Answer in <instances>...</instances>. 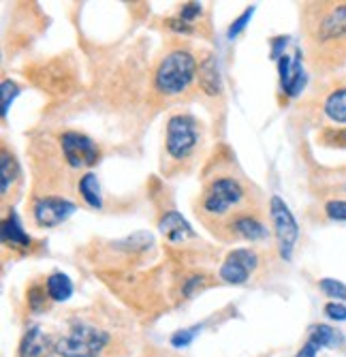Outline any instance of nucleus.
I'll return each mask as SVG.
<instances>
[{"label":"nucleus","mask_w":346,"mask_h":357,"mask_svg":"<svg viewBox=\"0 0 346 357\" xmlns=\"http://www.w3.org/2000/svg\"><path fill=\"white\" fill-rule=\"evenodd\" d=\"M321 114L333 124H346V77L331 84L321 99Z\"/></svg>","instance_id":"obj_11"},{"label":"nucleus","mask_w":346,"mask_h":357,"mask_svg":"<svg viewBox=\"0 0 346 357\" xmlns=\"http://www.w3.org/2000/svg\"><path fill=\"white\" fill-rule=\"evenodd\" d=\"M49 349H52V344H49V338L43 334V330L30 328L19 342L17 357H47Z\"/></svg>","instance_id":"obj_13"},{"label":"nucleus","mask_w":346,"mask_h":357,"mask_svg":"<svg viewBox=\"0 0 346 357\" xmlns=\"http://www.w3.org/2000/svg\"><path fill=\"white\" fill-rule=\"evenodd\" d=\"M47 287V294H49V300L54 302H67L71 296H73V282L67 274H52L45 282Z\"/></svg>","instance_id":"obj_18"},{"label":"nucleus","mask_w":346,"mask_h":357,"mask_svg":"<svg viewBox=\"0 0 346 357\" xmlns=\"http://www.w3.org/2000/svg\"><path fill=\"white\" fill-rule=\"evenodd\" d=\"M325 216L329 220L346 222V199H331L325 204Z\"/></svg>","instance_id":"obj_23"},{"label":"nucleus","mask_w":346,"mask_h":357,"mask_svg":"<svg viewBox=\"0 0 346 357\" xmlns=\"http://www.w3.org/2000/svg\"><path fill=\"white\" fill-rule=\"evenodd\" d=\"M278 71H280V90L285 92L289 99L297 96L308 82V75L304 71V62H301V52L295 54V58H289L287 54H282L278 58Z\"/></svg>","instance_id":"obj_10"},{"label":"nucleus","mask_w":346,"mask_h":357,"mask_svg":"<svg viewBox=\"0 0 346 357\" xmlns=\"http://www.w3.org/2000/svg\"><path fill=\"white\" fill-rule=\"evenodd\" d=\"M201 146V124L188 114L171 116L165 133V156L169 163L182 165L193 160Z\"/></svg>","instance_id":"obj_4"},{"label":"nucleus","mask_w":346,"mask_h":357,"mask_svg":"<svg viewBox=\"0 0 346 357\" xmlns=\"http://www.w3.org/2000/svg\"><path fill=\"white\" fill-rule=\"evenodd\" d=\"M269 218L274 225L280 257L285 259V261H291L297 238H299V227H297V220H295L293 212L289 210V206L282 202L278 195H274L269 199Z\"/></svg>","instance_id":"obj_7"},{"label":"nucleus","mask_w":346,"mask_h":357,"mask_svg":"<svg viewBox=\"0 0 346 357\" xmlns=\"http://www.w3.org/2000/svg\"><path fill=\"white\" fill-rule=\"evenodd\" d=\"M257 208V192L250 190L248 182L239 176L220 174L205 184L197 214L214 236L229 240L233 225L248 214H259Z\"/></svg>","instance_id":"obj_2"},{"label":"nucleus","mask_w":346,"mask_h":357,"mask_svg":"<svg viewBox=\"0 0 346 357\" xmlns=\"http://www.w3.org/2000/svg\"><path fill=\"white\" fill-rule=\"evenodd\" d=\"M77 206L65 197H56V195H43L33 206V218L39 227H58L65 222Z\"/></svg>","instance_id":"obj_9"},{"label":"nucleus","mask_w":346,"mask_h":357,"mask_svg":"<svg viewBox=\"0 0 346 357\" xmlns=\"http://www.w3.org/2000/svg\"><path fill=\"white\" fill-rule=\"evenodd\" d=\"M325 314L333 321H346V304L329 302V304H325Z\"/></svg>","instance_id":"obj_28"},{"label":"nucleus","mask_w":346,"mask_h":357,"mask_svg":"<svg viewBox=\"0 0 346 357\" xmlns=\"http://www.w3.org/2000/svg\"><path fill=\"white\" fill-rule=\"evenodd\" d=\"M301 15L312 67L338 69L346 60V3H306Z\"/></svg>","instance_id":"obj_1"},{"label":"nucleus","mask_w":346,"mask_h":357,"mask_svg":"<svg viewBox=\"0 0 346 357\" xmlns=\"http://www.w3.org/2000/svg\"><path fill=\"white\" fill-rule=\"evenodd\" d=\"M201 328L199 326H195V328H188V330H180V332H175L173 336H171V344L173 347H188L193 342V338L197 336V332H199Z\"/></svg>","instance_id":"obj_26"},{"label":"nucleus","mask_w":346,"mask_h":357,"mask_svg":"<svg viewBox=\"0 0 346 357\" xmlns=\"http://www.w3.org/2000/svg\"><path fill=\"white\" fill-rule=\"evenodd\" d=\"M111 344V334L103 328L79 323L67 336L56 340L54 351L60 357H101Z\"/></svg>","instance_id":"obj_5"},{"label":"nucleus","mask_w":346,"mask_h":357,"mask_svg":"<svg viewBox=\"0 0 346 357\" xmlns=\"http://www.w3.org/2000/svg\"><path fill=\"white\" fill-rule=\"evenodd\" d=\"M321 291L327 296V298H333V300H346V284L336 280V278H323L319 282Z\"/></svg>","instance_id":"obj_21"},{"label":"nucleus","mask_w":346,"mask_h":357,"mask_svg":"<svg viewBox=\"0 0 346 357\" xmlns=\"http://www.w3.org/2000/svg\"><path fill=\"white\" fill-rule=\"evenodd\" d=\"M310 342H314L319 349L327 347V349H336L338 344H342V334L329 326H323V323H319V326H314L310 330V336H308Z\"/></svg>","instance_id":"obj_19"},{"label":"nucleus","mask_w":346,"mask_h":357,"mask_svg":"<svg viewBox=\"0 0 346 357\" xmlns=\"http://www.w3.org/2000/svg\"><path fill=\"white\" fill-rule=\"evenodd\" d=\"M259 266V255L253 248H235L220 266V278L229 284H244Z\"/></svg>","instance_id":"obj_8"},{"label":"nucleus","mask_w":346,"mask_h":357,"mask_svg":"<svg viewBox=\"0 0 346 357\" xmlns=\"http://www.w3.org/2000/svg\"><path fill=\"white\" fill-rule=\"evenodd\" d=\"M77 186H79L81 199H84L90 208L99 210V208L103 206V199H101V186H99V178H97V174H92V172L84 174Z\"/></svg>","instance_id":"obj_17"},{"label":"nucleus","mask_w":346,"mask_h":357,"mask_svg":"<svg viewBox=\"0 0 346 357\" xmlns=\"http://www.w3.org/2000/svg\"><path fill=\"white\" fill-rule=\"evenodd\" d=\"M3 244L11 246V248H22V250L30 246V236L24 231L19 216L15 212H11L3 220Z\"/></svg>","instance_id":"obj_15"},{"label":"nucleus","mask_w":346,"mask_h":357,"mask_svg":"<svg viewBox=\"0 0 346 357\" xmlns=\"http://www.w3.org/2000/svg\"><path fill=\"white\" fill-rule=\"evenodd\" d=\"M0 169H3V186H0V192H3V197H7L9 190L15 186V182L19 180V165L13 154H9L7 148H3L0 152Z\"/></svg>","instance_id":"obj_16"},{"label":"nucleus","mask_w":346,"mask_h":357,"mask_svg":"<svg viewBox=\"0 0 346 357\" xmlns=\"http://www.w3.org/2000/svg\"><path fill=\"white\" fill-rule=\"evenodd\" d=\"M197 77H199V88L210 96H216L223 90V82H220V73H218V62L212 54L205 56L203 62L199 64Z\"/></svg>","instance_id":"obj_14"},{"label":"nucleus","mask_w":346,"mask_h":357,"mask_svg":"<svg viewBox=\"0 0 346 357\" xmlns=\"http://www.w3.org/2000/svg\"><path fill=\"white\" fill-rule=\"evenodd\" d=\"M47 287H41V284H33L28 289V306L33 312H41L47 308Z\"/></svg>","instance_id":"obj_20"},{"label":"nucleus","mask_w":346,"mask_h":357,"mask_svg":"<svg viewBox=\"0 0 346 357\" xmlns=\"http://www.w3.org/2000/svg\"><path fill=\"white\" fill-rule=\"evenodd\" d=\"M60 154L65 158V165L73 172L88 169L99 163V146L88 135L79 131H65L60 135Z\"/></svg>","instance_id":"obj_6"},{"label":"nucleus","mask_w":346,"mask_h":357,"mask_svg":"<svg viewBox=\"0 0 346 357\" xmlns=\"http://www.w3.org/2000/svg\"><path fill=\"white\" fill-rule=\"evenodd\" d=\"M0 92H3V116H7V114H9V107H11V103H13V99L19 94V90H17V86H15L13 82L5 79L3 86H0Z\"/></svg>","instance_id":"obj_24"},{"label":"nucleus","mask_w":346,"mask_h":357,"mask_svg":"<svg viewBox=\"0 0 346 357\" xmlns=\"http://www.w3.org/2000/svg\"><path fill=\"white\" fill-rule=\"evenodd\" d=\"M253 13H255V7H250V9H246L233 24H231V28H229V32H227V37L229 39H235L239 32L248 26V22H250V17H253Z\"/></svg>","instance_id":"obj_25"},{"label":"nucleus","mask_w":346,"mask_h":357,"mask_svg":"<svg viewBox=\"0 0 346 357\" xmlns=\"http://www.w3.org/2000/svg\"><path fill=\"white\" fill-rule=\"evenodd\" d=\"M199 15H201V5L199 3H186V7L180 13L184 24H193Z\"/></svg>","instance_id":"obj_27"},{"label":"nucleus","mask_w":346,"mask_h":357,"mask_svg":"<svg viewBox=\"0 0 346 357\" xmlns=\"http://www.w3.org/2000/svg\"><path fill=\"white\" fill-rule=\"evenodd\" d=\"M321 142L325 146H336V148H346V128H325Z\"/></svg>","instance_id":"obj_22"},{"label":"nucleus","mask_w":346,"mask_h":357,"mask_svg":"<svg viewBox=\"0 0 346 357\" xmlns=\"http://www.w3.org/2000/svg\"><path fill=\"white\" fill-rule=\"evenodd\" d=\"M317 351H319V347L317 344H314V342H306L304 347H301V351L295 355V357H317Z\"/></svg>","instance_id":"obj_29"},{"label":"nucleus","mask_w":346,"mask_h":357,"mask_svg":"<svg viewBox=\"0 0 346 357\" xmlns=\"http://www.w3.org/2000/svg\"><path fill=\"white\" fill-rule=\"evenodd\" d=\"M197 73L199 67L193 52L182 47L171 50L154 73V88L163 96H180L191 88Z\"/></svg>","instance_id":"obj_3"},{"label":"nucleus","mask_w":346,"mask_h":357,"mask_svg":"<svg viewBox=\"0 0 346 357\" xmlns=\"http://www.w3.org/2000/svg\"><path fill=\"white\" fill-rule=\"evenodd\" d=\"M159 227H161L163 236H165L171 244H184L186 240H195V238H197V234H195V229L191 227V222H188V220H186L180 212H175V210L167 212V214L161 218Z\"/></svg>","instance_id":"obj_12"}]
</instances>
